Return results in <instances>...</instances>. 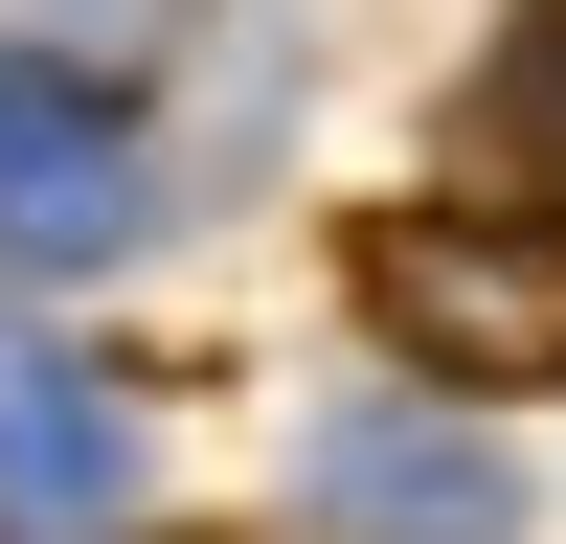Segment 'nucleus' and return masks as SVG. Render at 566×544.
Returning a JSON list of instances; mask_svg holds the SVG:
<instances>
[{
    "mask_svg": "<svg viewBox=\"0 0 566 544\" xmlns=\"http://www.w3.org/2000/svg\"><path fill=\"white\" fill-rule=\"evenodd\" d=\"M340 295L408 386H566V227L544 205H386L340 250Z\"/></svg>",
    "mask_w": 566,
    "mask_h": 544,
    "instance_id": "obj_1",
    "label": "nucleus"
},
{
    "mask_svg": "<svg viewBox=\"0 0 566 544\" xmlns=\"http://www.w3.org/2000/svg\"><path fill=\"white\" fill-rule=\"evenodd\" d=\"M295 522L317 544H522V477L453 431V386H363V408H317Z\"/></svg>",
    "mask_w": 566,
    "mask_h": 544,
    "instance_id": "obj_2",
    "label": "nucleus"
},
{
    "mask_svg": "<svg viewBox=\"0 0 566 544\" xmlns=\"http://www.w3.org/2000/svg\"><path fill=\"white\" fill-rule=\"evenodd\" d=\"M136 227H159V181H136L114 91L0 45V250H23V272H69V250H136Z\"/></svg>",
    "mask_w": 566,
    "mask_h": 544,
    "instance_id": "obj_3",
    "label": "nucleus"
},
{
    "mask_svg": "<svg viewBox=\"0 0 566 544\" xmlns=\"http://www.w3.org/2000/svg\"><path fill=\"white\" fill-rule=\"evenodd\" d=\"M136 499V386L91 341H23L0 317V544H91Z\"/></svg>",
    "mask_w": 566,
    "mask_h": 544,
    "instance_id": "obj_4",
    "label": "nucleus"
},
{
    "mask_svg": "<svg viewBox=\"0 0 566 544\" xmlns=\"http://www.w3.org/2000/svg\"><path fill=\"white\" fill-rule=\"evenodd\" d=\"M453 159H476L499 205H544V227H566V0H522V45H499L476 114H453Z\"/></svg>",
    "mask_w": 566,
    "mask_h": 544,
    "instance_id": "obj_5",
    "label": "nucleus"
},
{
    "mask_svg": "<svg viewBox=\"0 0 566 544\" xmlns=\"http://www.w3.org/2000/svg\"><path fill=\"white\" fill-rule=\"evenodd\" d=\"M181 23H205V0H0V45H23V69H91V91H114V69H159Z\"/></svg>",
    "mask_w": 566,
    "mask_h": 544,
    "instance_id": "obj_6",
    "label": "nucleus"
}]
</instances>
